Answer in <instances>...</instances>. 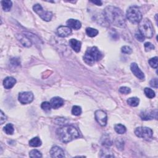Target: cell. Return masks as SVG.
I'll return each instance as SVG.
<instances>
[{"label": "cell", "mask_w": 158, "mask_h": 158, "mask_svg": "<svg viewBox=\"0 0 158 158\" xmlns=\"http://www.w3.org/2000/svg\"><path fill=\"white\" fill-rule=\"evenodd\" d=\"M104 17L109 23L116 27L120 28L126 27V16L119 8L112 6H107L104 10Z\"/></svg>", "instance_id": "obj_1"}, {"label": "cell", "mask_w": 158, "mask_h": 158, "mask_svg": "<svg viewBox=\"0 0 158 158\" xmlns=\"http://www.w3.org/2000/svg\"><path fill=\"white\" fill-rule=\"evenodd\" d=\"M58 137L63 143H68L79 137V132L74 127L67 126L58 128L56 131Z\"/></svg>", "instance_id": "obj_2"}, {"label": "cell", "mask_w": 158, "mask_h": 158, "mask_svg": "<svg viewBox=\"0 0 158 158\" xmlns=\"http://www.w3.org/2000/svg\"><path fill=\"white\" fill-rule=\"evenodd\" d=\"M102 58L101 51L96 46L90 47L87 50L83 56V60L88 65H93Z\"/></svg>", "instance_id": "obj_3"}, {"label": "cell", "mask_w": 158, "mask_h": 158, "mask_svg": "<svg viewBox=\"0 0 158 158\" xmlns=\"http://www.w3.org/2000/svg\"><path fill=\"white\" fill-rule=\"evenodd\" d=\"M139 31L144 37L151 38L154 35V28L149 19H142L139 22Z\"/></svg>", "instance_id": "obj_4"}, {"label": "cell", "mask_w": 158, "mask_h": 158, "mask_svg": "<svg viewBox=\"0 0 158 158\" xmlns=\"http://www.w3.org/2000/svg\"><path fill=\"white\" fill-rule=\"evenodd\" d=\"M127 19L133 24H138L142 19V14L137 6H130L127 11Z\"/></svg>", "instance_id": "obj_5"}, {"label": "cell", "mask_w": 158, "mask_h": 158, "mask_svg": "<svg viewBox=\"0 0 158 158\" xmlns=\"http://www.w3.org/2000/svg\"><path fill=\"white\" fill-rule=\"evenodd\" d=\"M135 134L139 138H143L146 140H150L153 138V132L150 128L139 127L135 129Z\"/></svg>", "instance_id": "obj_6"}, {"label": "cell", "mask_w": 158, "mask_h": 158, "mask_svg": "<svg viewBox=\"0 0 158 158\" xmlns=\"http://www.w3.org/2000/svg\"><path fill=\"white\" fill-rule=\"evenodd\" d=\"M33 9H34V11L43 20L48 22V21H50L51 19H52L53 17L52 13L45 11L43 9L42 6L39 4H36L33 6Z\"/></svg>", "instance_id": "obj_7"}, {"label": "cell", "mask_w": 158, "mask_h": 158, "mask_svg": "<svg viewBox=\"0 0 158 158\" xmlns=\"http://www.w3.org/2000/svg\"><path fill=\"white\" fill-rule=\"evenodd\" d=\"M34 94L30 91H24L21 92L19 95V101L21 104H30L34 100Z\"/></svg>", "instance_id": "obj_8"}, {"label": "cell", "mask_w": 158, "mask_h": 158, "mask_svg": "<svg viewBox=\"0 0 158 158\" xmlns=\"http://www.w3.org/2000/svg\"><path fill=\"white\" fill-rule=\"evenodd\" d=\"M95 116L96 120L100 126L102 127L106 126L108 120V117L105 112H104L103 111H101V110H98V111L95 112Z\"/></svg>", "instance_id": "obj_9"}, {"label": "cell", "mask_w": 158, "mask_h": 158, "mask_svg": "<svg viewBox=\"0 0 158 158\" xmlns=\"http://www.w3.org/2000/svg\"><path fill=\"white\" fill-rule=\"evenodd\" d=\"M50 155L52 157H64L65 153L64 150L60 147L58 146H54L51 148L50 150Z\"/></svg>", "instance_id": "obj_10"}, {"label": "cell", "mask_w": 158, "mask_h": 158, "mask_svg": "<svg viewBox=\"0 0 158 158\" xmlns=\"http://www.w3.org/2000/svg\"><path fill=\"white\" fill-rule=\"evenodd\" d=\"M130 69L132 72V73L137 77L138 79L139 80H144L145 79V75L144 73H143L140 69L139 68L138 65L134 62V63H132L130 65Z\"/></svg>", "instance_id": "obj_11"}, {"label": "cell", "mask_w": 158, "mask_h": 158, "mask_svg": "<svg viewBox=\"0 0 158 158\" xmlns=\"http://www.w3.org/2000/svg\"><path fill=\"white\" fill-rule=\"evenodd\" d=\"M157 110H154L152 111H142L140 113V117L143 120H151L153 118L157 119Z\"/></svg>", "instance_id": "obj_12"}, {"label": "cell", "mask_w": 158, "mask_h": 158, "mask_svg": "<svg viewBox=\"0 0 158 158\" xmlns=\"http://www.w3.org/2000/svg\"><path fill=\"white\" fill-rule=\"evenodd\" d=\"M57 33L60 37L65 38L71 35L72 30L68 26H60L58 28Z\"/></svg>", "instance_id": "obj_13"}, {"label": "cell", "mask_w": 158, "mask_h": 158, "mask_svg": "<svg viewBox=\"0 0 158 158\" xmlns=\"http://www.w3.org/2000/svg\"><path fill=\"white\" fill-rule=\"evenodd\" d=\"M50 104L51 106V108L54 109H57L63 105L64 100H62L61 98L54 97L51 100Z\"/></svg>", "instance_id": "obj_14"}, {"label": "cell", "mask_w": 158, "mask_h": 158, "mask_svg": "<svg viewBox=\"0 0 158 158\" xmlns=\"http://www.w3.org/2000/svg\"><path fill=\"white\" fill-rule=\"evenodd\" d=\"M17 38L19 40V41L25 47H30L32 46V42L30 39L26 35L20 34L17 35Z\"/></svg>", "instance_id": "obj_15"}, {"label": "cell", "mask_w": 158, "mask_h": 158, "mask_svg": "<svg viewBox=\"0 0 158 158\" xmlns=\"http://www.w3.org/2000/svg\"><path fill=\"white\" fill-rule=\"evenodd\" d=\"M16 80L12 77H8L3 81V85L6 89H11L15 85Z\"/></svg>", "instance_id": "obj_16"}, {"label": "cell", "mask_w": 158, "mask_h": 158, "mask_svg": "<svg viewBox=\"0 0 158 158\" xmlns=\"http://www.w3.org/2000/svg\"><path fill=\"white\" fill-rule=\"evenodd\" d=\"M67 26L70 28H72L74 30H79L82 27V24L78 20L70 19L67 21Z\"/></svg>", "instance_id": "obj_17"}, {"label": "cell", "mask_w": 158, "mask_h": 158, "mask_svg": "<svg viewBox=\"0 0 158 158\" xmlns=\"http://www.w3.org/2000/svg\"><path fill=\"white\" fill-rule=\"evenodd\" d=\"M69 44L71 45L72 48L74 50L75 52L79 53L81 49V46H82V43L81 42L78 41L76 39H71L69 41Z\"/></svg>", "instance_id": "obj_18"}, {"label": "cell", "mask_w": 158, "mask_h": 158, "mask_svg": "<svg viewBox=\"0 0 158 158\" xmlns=\"http://www.w3.org/2000/svg\"><path fill=\"white\" fill-rule=\"evenodd\" d=\"M1 3L3 10L6 12L9 11L13 6L12 1H9V0H5V1H2Z\"/></svg>", "instance_id": "obj_19"}, {"label": "cell", "mask_w": 158, "mask_h": 158, "mask_svg": "<svg viewBox=\"0 0 158 158\" xmlns=\"http://www.w3.org/2000/svg\"><path fill=\"white\" fill-rule=\"evenodd\" d=\"M29 145L32 147H39L42 145V141L38 137H34L29 141Z\"/></svg>", "instance_id": "obj_20"}, {"label": "cell", "mask_w": 158, "mask_h": 158, "mask_svg": "<svg viewBox=\"0 0 158 158\" xmlns=\"http://www.w3.org/2000/svg\"><path fill=\"white\" fill-rule=\"evenodd\" d=\"M115 131L119 134H124L126 132L127 128L122 124H116L114 126Z\"/></svg>", "instance_id": "obj_21"}, {"label": "cell", "mask_w": 158, "mask_h": 158, "mask_svg": "<svg viewBox=\"0 0 158 158\" xmlns=\"http://www.w3.org/2000/svg\"><path fill=\"white\" fill-rule=\"evenodd\" d=\"M127 102L128 104L132 106V107H136V106H137L139 104V100L137 97H132L128 98Z\"/></svg>", "instance_id": "obj_22"}, {"label": "cell", "mask_w": 158, "mask_h": 158, "mask_svg": "<svg viewBox=\"0 0 158 158\" xmlns=\"http://www.w3.org/2000/svg\"><path fill=\"white\" fill-rule=\"evenodd\" d=\"M102 145L106 147H109L112 145V141L110 138H109V136L108 135H104V138H102Z\"/></svg>", "instance_id": "obj_23"}, {"label": "cell", "mask_w": 158, "mask_h": 158, "mask_svg": "<svg viewBox=\"0 0 158 158\" xmlns=\"http://www.w3.org/2000/svg\"><path fill=\"white\" fill-rule=\"evenodd\" d=\"M86 33L88 36H90V37H94L98 34V31L95 28L88 27L86 28Z\"/></svg>", "instance_id": "obj_24"}, {"label": "cell", "mask_w": 158, "mask_h": 158, "mask_svg": "<svg viewBox=\"0 0 158 158\" xmlns=\"http://www.w3.org/2000/svg\"><path fill=\"white\" fill-rule=\"evenodd\" d=\"M4 131L7 135H13L14 129L13 124H8L4 127Z\"/></svg>", "instance_id": "obj_25"}, {"label": "cell", "mask_w": 158, "mask_h": 158, "mask_svg": "<svg viewBox=\"0 0 158 158\" xmlns=\"http://www.w3.org/2000/svg\"><path fill=\"white\" fill-rule=\"evenodd\" d=\"M145 93L146 95V96L149 99H152L153 98L155 97V92L152 90L149 89V88H145Z\"/></svg>", "instance_id": "obj_26"}, {"label": "cell", "mask_w": 158, "mask_h": 158, "mask_svg": "<svg viewBox=\"0 0 158 158\" xmlns=\"http://www.w3.org/2000/svg\"><path fill=\"white\" fill-rule=\"evenodd\" d=\"M72 114L73 115L78 116L82 114V109L79 106H74L72 109Z\"/></svg>", "instance_id": "obj_27"}, {"label": "cell", "mask_w": 158, "mask_h": 158, "mask_svg": "<svg viewBox=\"0 0 158 158\" xmlns=\"http://www.w3.org/2000/svg\"><path fill=\"white\" fill-rule=\"evenodd\" d=\"M157 59L158 58L156 56L150 59L148 62L151 67L154 69H156L157 67Z\"/></svg>", "instance_id": "obj_28"}, {"label": "cell", "mask_w": 158, "mask_h": 158, "mask_svg": "<svg viewBox=\"0 0 158 158\" xmlns=\"http://www.w3.org/2000/svg\"><path fill=\"white\" fill-rule=\"evenodd\" d=\"M29 156L30 157H42V154L39 151L36 149H33L30 152Z\"/></svg>", "instance_id": "obj_29"}, {"label": "cell", "mask_w": 158, "mask_h": 158, "mask_svg": "<svg viewBox=\"0 0 158 158\" xmlns=\"http://www.w3.org/2000/svg\"><path fill=\"white\" fill-rule=\"evenodd\" d=\"M41 108L43 110V111H50L51 108V106L50 102H47V101L43 102L41 104Z\"/></svg>", "instance_id": "obj_30"}, {"label": "cell", "mask_w": 158, "mask_h": 158, "mask_svg": "<svg viewBox=\"0 0 158 158\" xmlns=\"http://www.w3.org/2000/svg\"><path fill=\"white\" fill-rule=\"evenodd\" d=\"M116 145L117 146V148L120 150H122L124 146V141L122 140L121 138H117L116 140Z\"/></svg>", "instance_id": "obj_31"}, {"label": "cell", "mask_w": 158, "mask_h": 158, "mask_svg": "<svg viewBox=\"0 0 158 158\" xmlns=\"http://www.w3.org/2000/svg\"><path fill=\"white\" fill-rule=\"evenodd\" d=\"M119 92L122 94L127 95L131 92V89L127 87H121L119 89Z\"/></svg>", "instance_id": "obj_32"}, {"label": "cell", "mask_w": 158, "mask_h": 158, "mask_svg": "<svg viewBox=\"0 0 158 158\" xmlns=\"http://www.w3.org/2000/svg\"><path fill=\"white\" fill-rule=\"evenodd\" d=\"M145 51H151L153 50L154 49V46L153 45V44L151 43H150V42H146L145 43Z\"/></svg>", "instance_id": "obj_33"}, {"label": "cell", "mask_w": 158, "mask_h": 158, "mask_svg": "<svg viewBox=\"0 0 158 158\" xmlns=\"http://www.w3.org/2000/svg\"><path fill=\"white\" fill-rule=\"evenodd\" d=\"M121 51L124 54H130L132 53V50L130 47L127 46H124L123 47H122L121 48Z\"/></svg>", "instance_id": "obj_34"}, {"label": "cell", "mask_w": 158, "mask_h": 158, "mask_svg": "<svg viewBox=\"0 0 158 158\" xmlns=\"http://www.w3.org/2000/svg\"><path fill=\"white\" fill-rule=\"evenodd\" d=\"M135 38H137L139 42H142L145 40V37L143 36V35L139 32H136L135 34Z\"/></svg>", "instance_id": "obj_35"}, {"label": "cell", "mask_w": 158, "mask_h": 158, "mask_svg": "<svg viewBox=\"0 0 158 158\" xmlns=\"http://www.w3.org/2000/svg\"><path fill=\"white\" fill-rule=\"evenodd\" d=\"M150 86L152 87L153 88H155V89H157L158 87V82H157V79L155 78V79H153L151 80L150 82Z\"/></svg>", "instance_id": "obj_36"}, {"label": "cell", "mask_w": 158, "mask_h": 158, "mask_svg": "<svg viewBox=\"0 0 158 158\" xmlns=\"http://www.w3.org/2000/svg\"><path fill=\"white\" fill-rule=\"evenodd\" d=\"M1 119H0V120H1V124H3L4 122H5L6 120H7V117L6 116L5 114L2 111H1Z\"/></svg>", "instance_id": "obj_37"}, {"label": "cell", "mask_w": 158, "mask_h": 158, "mask_svg": "<svg viewBox=\"0 0 158 158\" xmlns=\"http://www.w3.org/2000/svg\"><path fill=\"white\" fill-rule=\"evenodd\" d=\"M91 2L94 3V4H95L97 6H101L102 4V2L100 1V0H97V1H91Z\"/></svg>", "instance_id": "obj_38"}]
</instances>
